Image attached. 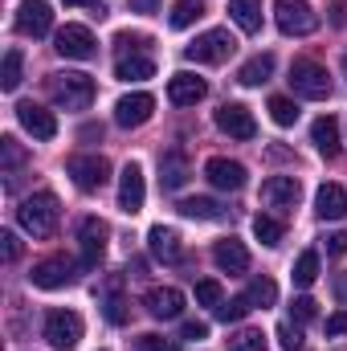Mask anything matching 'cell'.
I'll use <instances>...</instances> for the list:
<instances>
[{
  "label": "cell",
  "instance_id": "obj_1",
  "mask_svg": "<svg viewBox=\"0 0 347 351\" xmlns=\"http://www.w3.org/2000/svg\"><path fill=\"white\" fill-rule=\"evenodd\" d=\"M16 221H21L25 233L49 237V233L58 229V196H53V192H33V196H25L21 208H16Z\"/></svg>",
  "mask_w": 347,
  "mask_h": 351
},
{
  "label": "cell",
  "instance_id": "obj_2",
  "mask_svg": "<svg viewBox=\"0 0 347 351\" xmlns=\"http://www.w3.org/2000/svg\"><path fill=\"white\" fill-rule=\"evenodd\" d=\"M286 82H290V90H294L298 98H311V102H319V98L331 94V78H327V70H323L319 62H311V58H294Z\"/></svg>",
  "mask_w": 347,
  "mask_h": 351
},
{
  "label": "cell",
  "instance_id": "obj_3",
  "mask_svg": "<svg viewBox=\"0 0 347 351\" xmlns=\"http://www.w3.org/2000/svg\"><path fill=\"white\" fill-rule=\"evenodd\" d=\"M49 94H53V102L62 110H86L90 102H94V82H90L86 74L66 70V74H53L49 78Z\"/></svg>",
  "mask_w": 347,
  "mask_h": 351
},
{
  "label": "cell",
  "instance_id": "obj_4",
  "mask_svg": "<svg viewBox=\"0 0 347 351\" xmlns=\"http://www.w3.org/2000/svg\"><path fill=\"white\" fill-rule=\"evenodd\" d=\"M233 49H237V41L229 37V29H208L192 45H184V58L188 62H200V66H217V62L233 58Z\"/></svg>",
  "mask_w": 347,
  "mask_h": 351
},
{
  "label": "cell",
  "instance_id": "obj_5",
  "mask_svg": "<svg viewBox=\"0 0 347 351\" xmlns=\"http://www.w3.org/2000/svg\"><path fill=\"white\" fill-rule=\"evenodd\" d=\"M274 21L286 37H307L319 29V12L307 0H274Z\"/></svg>",
  "mask_w": 347,
  "mask_h": 351
},
{
  "label": "cell",
  "instance_id": "obj_6",
  "mask_svg": "<svg viewBox=\"0 0 347 351\" xmlns=\"http://www.w3.org/2000/svg\"><path fill=\"white\" fill-rule=\"evenodd\" d=\"M45 339H49V348H58V351L78 348V339H82V319H78L74 311H49V315H45Z\"/></svg>",
  "mask_w": 347,
  "mask_h": 351
},
{
  "label": "cell",
  "instance_id": "obj_7",
  "mask_svg": "<svg viewBox=\"0 0 347 351\" xmlns=\"http://www.w3.org/2000/svg\"><path fill=\"white\" fill-rule=\"evenodd\" d=\"M74 278H78V269H74V262H70L66 254L41 258V262L33 265V274H29V282L41 286V290H62V286H70Z\"/></svg>",
  "mask_w": 347,
  "mask_h": 351
},
{
  "label": "cell",
  "instance_id": "obj_8",
  "mask_svg": "<svg viewBox=\"0 0 347 351\" xmlns=\"http://www.w3.org/2000/svg\"><path fill=\"white\" fill-rule=\"evenodd\" d=\"M66 172L74 176V184L82 192H98L110 180V164H106V156H70Z\"/></svg>",
  "mask_w": 347,
  "mask_h": 351
},
{
  "label": "cell",
  "instance_id": "obj_9",
  "mask_svg": "<svg viewBox=\"0 0 347 351\" xmlns=\"http://www.w3.org/2000/svg\"><path fill=\"white\" fill-rule=\"evenodd\" d=\"M152 110H156V98L147 94V90H131V94H123L119 102H115V123L119 127H143L147 119H152Z\"/></svg>",
  "mask_w": 347,
  "mask_h": 351
},
{
  "label": "cell",
  "instance_id": "obj_10",
  "mask_svg": "<svg viewBox=\"0 0 347 351\" xmlns=\"http://www.w3.org/2000/svg\"><path fill=\"white\" fill-rule=\"evenodd\" d=\"M53 49H58L62 58H74V62H90V58L98 53V49H94V33H90L86 25H66V29H58Z\"/></svg>",
  "mask_w": 347,
  "mask_h": 351
},
{
  "label": "cell",
  "instance_id": "obj_11",
  "mask_svg": "<svg viewBox=\"0 0 347 351\" xmlns=\"http://www.w3.org/2000/svg\"><path fill=\"white\" fill-rule=\"evenodd\" d=\"M298 196H302V184H298L294 176H270V180L261 184V204H265V208L286 213V208L298 204Z\"/></svg>",
  "mask_w": 347,
  "mask_h": 351
},
{
  "label": "cell",
  "instance_id": "obj_12",
  "mask_svg": "<svg viewBox=\"0 0 347 351\" xmlns=\"http://www.w3.org/2000/svg\"><path fill=\"white\" fill-rule=\"evenodd\" d=\"M106 237H110V229L98 221V217H82V225H78V241H82V265L94 269V265L102 262V254H106Z\"/></svg>",
  "mask_w": 347,
  "mask_h": 351
},
{
  "label": "cell",
  "instance_id": "obj_13",
  "mask_svg": "<svg viewBox=\"0 0 347 351\" xmlns=\"http://www.w3.org/2000/svg\"><path fill=\"white\" fill-rule=\"evenodd\" d=\"M217 127H221L229 139H254V135H258V123H254L250 106H241V102H225V106L217 110Z\"/></svg>",
  "mask_w": 347,
  "mask_h": 351
},
{
  "label": "cell",
  "instance_id": "obj_14",
  "mask_svg": "<svg viewBox=\"0 0 347 351\" xmlns=\"http://www.w3.org/2000/svg\"><path fill=\"white\" fill-rule=\"evenodd\" d=\"M49 29H53V12H49L45 0H25V4L16 8V33H25V37H45Z\"/></svg>",
  "mask_w": 347,
  "mask_h": 351
},
{
  "label": "cell",
  "instance_id": "obj_15",
  "mask_svg": "<svg viewBox=\"0 0 347 351\" xmlns=\"http://www.w3.org/2000/svg\"><path fill=\"white\" fill-rule=\"evenodd\" d=\"M147 200V184H143V168L139 164H127L119 176V208L123 213H139Z\"/></svg>",
  "mask_w": 347,
  "mask_h": 351
},
{
  "label": "cell",
  "instance_id": "obj_16",
  "mask_svg": "<svg viewBox=\"0 0 347 351\" xmlns=\"http://www.w3.org/2000/svg\"><path fill=\"white\" fill-rule=\"evenodd\" d=\"M16 119H21V127L33 135V139H53L58 135V119H53V110H45V106H37V102H21L16 106Z\"/></svg>",
  "mask_w": 347,
  "mask_h": 351
},
{
  "label": "cell",
  "instance_id": "obj_17",
  "mask_svg": "<svg viewBox=\"0 0 347 351\" xmlns=\"http://www.w3.org/2000/svg\"><path fill=\"white\" fill-rule=\"evenodd\" d=\"M204 176H208V184L221 188V192H237V188H246V168H241L237 160H225V156H213V160L204 164Z\"/></svg>",
  "mask_w": 347,
  "mask_h": 351
},
{
  "label": "cell",
  "instance_id": "obj_18",
  "mask_svg": "<svg viewBox=\"0 0 347 351\" xmlns=\"http://www.w3.org/2000/svg\"><path fill=\"white\" fill-rule=\"evenodd\" d=\"M204 94H208V82L196 78V74H188V70H180V74L168 78V98H172L176 106H196Z\"/></svg>",
  "mask_w": 347,
  "mask_h": 351
},
{
  "label": "cell",
  "instance_id": "obj_19",
  "mask_svg": "<svg viewBox=\"0 0 347 351\" xmlns=\"http://www.w3.org/2000/svg\"><path fill=\"white\" fill-rule=\"evenodd\" d=\"M213 262H217L221 274H246L250 269V250L237 237H225V241L213 245Z\"/></svg>",
  "mask_w": 347,
  "mask_h": 351
},
{
  "label": "cell",
  "instance_id": "obj_20",
  "mask_svg": "<svg viewBox=\"0 0 347 351\" xmlns=\"http://www.w3.org/2000/svg\"><path fill=\"white\" fill-rule=\"evenodd\" d=\"M147 311H152V319H180L184 315V294L176 290V286H156V290H147Z\"/></svg>",
  "mask_w": 347,
  "mask_h": 351
},
{
  "label": "cell",
  "instance_id": "obj_21",
  "mask_svg": "<svg viewBox=\"0 0 347 351\" xmlns=\"http://www.w3.org/2000/svg\"><path fill=\"white\" fill-rule=\"evenodd\" d=\"M315 213H319L323 221H344V217H347L344 184H323V188L315 192Z\"/></svg>",
  "mask_w": 347,
  "mask_h": 351
},
{
  "label": "cell",
  "instance_id": "obj_22",
  "mask_svg": "<svg viewBox=\"0 0 347 351\" xmlns=\"http://www.w3.org/2000/svg\"><path fill=\"white\" fill-rule=\"evenodd\" d=\"M311 143L319 147V156L335 160V156H339V123H335L331 114L315 119V123H311Z\"/></svg>",
  "mask_w": 347,
  "mask_h": 351
},
{
  "label": "cell",
  "instance_id": "obj_23",
  "mask_svg": "<svg viewBox=\"0 0 347 351\" xmlns=\"http://www.w3.org/2000/svg\"><path fill=\"white\" fill-rule=\"evenodd\" d=\"M147 245H152V254H156L160 262H180V254H184L180 233H176V229H168V225H156V229L147 233Z\"/></svg>",
  "mask_w": 347,
  "mask_h": 351
},
{
  "label": "cell",
  "instance_id": "obj_24",
  "mask_svg": "<svg viewBox=\"0 0 347 351\" xmlns=\"http://www.w3.org/2000/svg\"><path fill=\"white\" fill-rule=\"evenodd\" d=\"M115 74H119L123 82H143V78H152V74H156V62H152L147 53H119Z\"/></svg>",
  "mask_w": 347,
  "mask_h": 351
},
{
  "label": "cell",
  "instance_id": "obj_25",
  "mask_svg": "<svg viewBox=\"0 0 347 351\" xmlns=\"http://www.w3.org/2000/svg\"><path fill=\"white\" fill-rule=\"evenodd\" d=\"M160 184L176 192V188H184L188 184V160L180 156V152H168V156H160Z\"/></svg>",
  "mask_w": 347,
  "mask_h": 351
},
{
  "label": "cell",
  "instance_id": "obj_26",
  "mask_svg": "<svg viewBox=\"0 0 347 351\" xmlns=\"http://www.w3.org/2000/svg\"><path fill=\"white\" fill-rule=\"evenodd\" d=\"M229 16L241 33H258L261 29V0H229Z\"/></svg>",
  "mask_w": 347,
  "mask_h": 351
},
{
  "label": "cell",
  "instance_id": "obj_27",
  "mask_svg": "<svg viewBox=\"0 0 347 351\" xmlns=\"http://www.w3.org/2000/svg\"><path fill=\"white\" fill-rule=\"evenodd\" d=\"M270 74H274V53H258L237 70V82L241 86H261V82H270Z\"/></svg>",
  "mask_w": 347,
  "mask_h": 351
},
{
  "label": "cell",
  "instance_id": "obj_28",
  "mask_svg": "<svg viewBox=\"0 0 347 351\" xmlns=\"http://www.w3.org/2000/svg\"><path fill=\"white\" fill-rule=\"evenodd\" d=\"M176 208H180L184 217H192V221H217V217H221V204L208 200V196H188V200H180Z\"/></svg>",
  "mask_w": 347,
  "mask_h": 351
},
{
  "label": "cell",
  "instance_id": "obj_29",
  "mask_svg": "<svg viewBox=\"0 0 347 351\" xmlns=\"http://www.w3.org/2000/svg\"><path fill=\"white\" fill-rule=\"evenodd\" d=\"M21 66H25V58H21V49H8L4 53V66H0V90H12L21 86Z\"/></svg>",
  "mask_w": 347,
  "mask_h": 351
},
{
  "label": "cell",
  "instance_id": "obj_30",
  "mask_svg": "<svg viewBox=\"0 0 347 351\" xmlns=\"http://www.w3.org/2000/svg\"><path fill=\"white\" fill-rule=\"evenodd\" d=\"M204 16V4L200 0H176V8H172V29H188V25H196Z\"/></svg>",
  "mask_w": 347,
  "mask_h": 351
},
{
  "label": "cell",
  "instance_id": "obj_31",
  "mask_svg": "<svg viewBox=\"0 0 347 351\" xmlns=\"http://www.w3.org/2000/svg\"><path fill=\"white\" fill-rule=\"evenodd\" d=\"M250 311H254V298H250V294H237V298H229V302L217 306V319H221V323H241Z\"/></svg>",
  "mask_w": 347,
  "mask_h": 351
},
{
  "label": "cell",
  "instance_id": "obj_32",
  "mask_svg": "<svg viewBox=\"0 0 347 351\" xmlns=\"http://www.w3.org/2000/svg\"><path fill=\"white\" fill-rule=\"evenodd\" d=\"M290 278H294V286H311V282L319 278V254H315V250L298 254V262H294V269H290Z\"/></svg>",
  "mask_w": 347,
  "mask_h": 351
},
{
  "label": "cell",
  "instance_id": "obj_33",
  "mask_svg": "<svg viewBox=\"0 0 347 351\" xmlns=\"http://www.w3.org/2000/svg\"><path fill=\"white\" fill-rule=\"evenodd\" d=\"M270 119H274L278 127H294V123H298V106H294L290 98L274 94V98H270Z\"/></svg>",
  "mask_w": 347,
  "mask_h": 351
},
{
  "label": "cell",
  "instance_id": "obj_34",
  "mask_svg": "<svg viewBox=\"0 0 347 351\" xmlns=\"http://www.w3.org/2000/svg\"><path fill=\"white\" fill-rule=\"evenodd\" d=\"M0 156H4V172H8V188H12V180H16V168H21V164H25V152H21V143H16V139H12V135H4V139H0Z\"/></svg>",
  "mask_w": 347,
  "mask_h": 351
},
{
  "label": "cell",
  "instance_id": "obj_35",
  "mask_svg": "<svg viewBox=\"0 0 347 351\" xmlns=\"http://www.w3.org/2000/svg\"><path fill=\"white\" fill-rule=\"evenodd\" d=\"M246 294H250V298H254V306H261V311H265V306H274V302H278V286H274V282H270V278H254V282H250V290H246Z\"/></svg>",
  "mask_w": 347,
  "mask_h": 351
},
{
  "label": "cell",
  "instance_id": "obj_36",
  "mask_svg": "<svg viewBox=\"0 0 347 351\" xmlns=\"http://www.w3.org/2000/svg\"><path fill=\"white\" fill-rule=\"evenodd\" d=\"M229 351H265V335L254 331V327H246V331L229 335Z\"/></svg>",
  "mask_w": 347,
  "mask_h": 351
},
{
  "label": "cell",
  "instance_id": "obj_37",
  "mask_svg": "<svg viewBox=\"0 0 347 351\" xmlns=\"http://www.w3.org/2000/svg\"><path fill=\"white\" fill-rule=\"evenodd\" d=\"M196 302L200 306H221L225 302V290H221V282H213V278H204V282H196Z\"/></svg>",
  "mask_w": 347,
  "mask_h": 351
},
{
  "label": "cell",
  "instance_id": "obj_38",
  "mask_svg": "<svg viewBox=\"0 0 347 351\" xmlns=\"http://www.w3.org/2000/svg\"><path fill=\"white\" fill-rule=\"evenodd\" d=\"M254 237H258L261 245H278V241H282V225H278L274 217H258V221H254Z\"/></svg>",
  "mask_w": 347,
  "mask_h": 351
},
{
  "label": "cell",
  "instance_id": "obj_39",
  "mask_svg": "<svg viewBox=\"0 0 347 351\" xmlns=\"http://www.w3.org/2000/svg\"><path fill=\"white\" fill-rule=\"evenodd\" d=\"M278 343L282 351H302V323H278Z\"/></svg>",
  "mask_w": 347,
  "mask_h": 351
},
{
  "label": "cell",
  "instance_id": "obj_40",
  "mask_svg": "<svg viewBox=\"0 0 347 351\" xmlns=\"http://www.w3.org/2000/svg\"><path fill=\"white\" fill-rule=\"evenodd\" d=\"M115 45H119V53H147L152 37H143V33H119Z\"/></svg>",
  "mask_w": 347,
  "mask_h": 351
},
{
  "label": "cell",
  "instance_id": "obj_41",
  "mask_svg": "<svg viewBox=\"0 0 347 351\" xmlns=\"http://www.w3.org/2000/svg\"><path fill=\"white\" fill-rule=\"evenodd\" d=\"M139 351H180V343L168 335H139Z\"/></svg>",
  "mask_w": 347,
  "mask_h": 351
},
{
  "label": "cell",
  "instance_id": "obj_42",
  "mask_svg": "<svg viewBox=\"0 0 347 351\" xmlns=\"http://www.w3.org/2000/svg\"><path fill=\"white\" fill-rule=\"evenodd\" d=\"M102 315H106L115 327H119V323H127V306H123V298H119V294H110V298L102 302Z\"/></svg>",
  "mask_w": 347,
  "mask_h": 351
},
{
  "label": "cell",
  "instance_id": "obj_43",
  "mask_svg": "<svg viewBox=\"0 0 347 351\" xmlns=\"http://www.w3.org/2000/svg\"><path fill=\"white\" fill-rule=\"evenodd\" d=\"M290 315H294V323H311L315 319V298H294V306H290Z\"/></svg>",
  "mask_w": 347,
  "mask_h": 351
},
{
  "label": "cell",
  "instance_id": "obj_44",
  "mask_svg": "<svg viewBox=\"0 0 347 351\" xmlns=\"http://www.w3.org/2000/svg\"><path fill=\"white\" fill-rule=\"evenodd\" d=\"M0 254H4V262H16L21 258V241H16V233H0Z\"/></svg>",
  "mask_w": 347,
  "mask_h": 351
},
{
  "label": "cell",
  "instance_id": "obj_45",
  "mask_svg": "<svg viewBox=\"0 0 347 351\" xmlns=\"http://www.w3.org/2000/svg\"><path fill=\"white\" fill-rule=\"evenodd\" d=\"M335 335H347V311H335L327 319V339H335Z\"/></svg>",
  "mask_w": 347,
  "mask_h": 351
},
{
  "label": "cell",
  "instance_id": "obj_46",
  "mask_svg": "<svg viewBox=\"0 0 347 351\" xmlns=\"http://www.w3.org/2000/svg\"><path fill=\"white\" fill-rule=\"evenodd\" d=\"M204 335H208V323H200V319H188V323H184V339L196 343V339H204Z\"/></svg>",
  "mask_w": 347,
  "mask_h": 351
},
{
  "label": "cell",
  "instance_id": "obj_47",
  "mask_svg": "<svg viewBox=\"0 0 347 351\" xmlns=\"http://www.w3.org/2000/svg\"><path fill=\"white\" fill-rule=\"evenodd\" d=\"M327 254H331V258H344L347 254V233H331V237H327Z\"/></svg>",
  "mask_w": 347,
  "mask_h": 351
},
{
  "label": "cell",
  "instance_id": "obj_48",
  "mask_svg": "<svg viewBox=\"0 0 347 351\" xmlns=\"http://www.w3.org/2000/svg\"><path fill=\"white\" fill-rule=\"evenodd\" d=\"M347 21V8H344V0H335L331 4V25H344Z\"/></svg>",
  "mask_w": 347,
  "mask_h": 351
},
{
  "label": "cell",
  "instance_id": "obj_49",
  "mask_svg": "<svg viewBox=\"0 0 347 351\" xmlns=\"http://www.w3.org/2000/svg\"><path fill=\"white\" fill-rule=\"evenodd\" d=\"M131 12H156V0H127Z\"/></svg>",
  "mask_w": 347,
  "mask_h": 351
},
{
  "label": "cell",
  "instance_id": "obj_50",
  "mask_svg": "<svg viewBox=\"0 0 347 351\" xmlns=\"http://www.w3.org/2000/svg\"><path fill=\"white\" fill-rule=\"evenodd\" d=\"M70 8H78V4H94V8H102V0H66Z\"/></svg>",
  "mask_w": 347,
  "mask_h": 351
},
{
  "label": "cell",
  "instance_id": "obj_51",
  "mask_svg": "<svg viewBox=\"0 0 347 351\" xmlns=\"http://www.w3.org/2000/svg\"><path fill=\"white\" fill-rule=\"evenodd\" d=\"M339 290H344V298H347V282H344V286H339Z\"/></svg>",
  "mask_w": 347,
  "mask_h": 351
},
{
  "label": "cell",
  "instance_id": "obj_52",
  "mask_svg": "<svg viewBox=\"0 0 347 351\" xmlns=\"http://www.w3.org/2000/svg\"><path fill=\"white\" fill-rule=\"evenodd\" d=\"M344 74H347V58H344Z\"/></svg>",
  "mask_w": 347,
  "mask_h": 351
}]
</instances>
